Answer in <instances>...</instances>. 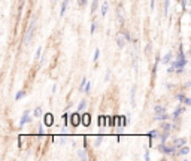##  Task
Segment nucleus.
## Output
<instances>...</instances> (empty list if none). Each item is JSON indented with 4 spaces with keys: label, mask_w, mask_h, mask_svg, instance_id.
Segmentation results:
<instances>
[{
    "label": "nucleus",
    "mask_w": 191,
    "mask_h": 161,
    "mask_svg": "<svg viewBox=\"0 0 191 161\" xmlns=\"http://www.w3.org/2000/svg\"><path fill=\"white\" fill-rule=\"evenodd\" d=\"M123 35H124V37H125V40H127V42H132V36H130L128 32H124Z\"/></svg>",
    "instance_id": "28"
},
{
    "label": "nucleus",
    "mask_w": 191,
    "mask_h": 161,
    "mask_svg": "<svg viewBox=\"0 0 191 161\" xmlns=\"http://www.w3.org/2000/svg\"><path fill=\"white\" fill-rule=\"evenodd\" d=\"M99 55H100V49L97 48V49L94 51V58H93V60H94V63H97V60H99Z\"/></svg>",
    "instance_id": "24"
},
{
    "label": "nucleus",
    "mask_w": 191,
    "mask_h": 161,
    "mask_svg": "<svg viewBox=\"0 0 191 161\" xmlns=\"http://www.w3.org/2000/svg\"><path fill=\"white\" fill-rule=\"evenodd\" d=\"M94 30H96V23L93 21V23H91V28H90V33H91V35L94 33Z\"/></svg>",
    "instance_id": "32"
},
{
    "label": "nucleus",
    "mask_w": 191,
    "mask_h": 161,
    "mask_svg": "<svg viewBox=\"0 0 191 161\" xmlns=\"http://www.w3.org/2000/svg\"><path fill=\"white\" fill-rule=\"evenodd\" d=\"M109 79H111V70H108V72H106V75H105V80L108 82Z\"/></svg>",
    "instance_id": "31"
},
{
    "label": "nucleus",
    "mask_w": 191,
    "mask_h": 161,
    "mask_svg": "<svg viewBox=\"0 0 191 161\" xmlns=\"http://www.w3.org/2000/svg\"><path fill=\"white\" fill-rule=\"evenodd\" d=\"M109 121H111V118L109 116H99V125L100 127H105V125H108L109 124Z\"/></svg>",
    "instance_id": "6"
},
{
    "label": "nucleus",
    "mask_w": 191,
    "mask_h": 161,
    "mask_svg": "<svg viewBox=\"0 0 191 161\" xmlns=\"http://www.w3.org/2000/svg\"><path fill=\"white\" fill-rule=\"evenodd\" d=\"M172 58H173V54H172V52H167L164 57L161 58V61H163V64H166V66H167L169 63H172Z\"/></svg>",
    "instance_id": "7"
},
{
    "label": "nucleus",
    "mask_w": 191,
    "mask_h": 161,
    "mask_svg": "<svg viewBox=\"0 0 191 161\" xmlns=\"http://www.w3.org/2000/svg\"><path fill=\"white\" fill-rule=\"evenodd\" d=\"M117 45L120 46V48H124V45H125V37H124V35L117 36Z\"/></svg>",
    "instance_id": "9"
},
{
    "label": "nucleus",
    "mask_w": 191,
    "mask_h": 161,
    "mask_svg": "<svg viewBox=\"0 0 191 161\" xmlns=\"http://www.w3.org/2000/svg\"><path fill=\"white\" fill-rule=\"evenodd\" d=\"M167 118H169V115H167V112H164V114H160V115H157V119L158 121H167Z\"/></svg>",
    "instance_id": "18"
},
{
    "label": "nucleus",
    "mask_w": 191,
    "mask_h": 161,
    "mask_svg": "<svg viewBox=\"0 0 191 161\" xmlns=\"http://www.w3.org/2000/svg\"><path fill=\"white\" fill-rule=\"evenodd\" d=\"M184 104H191V99H185V102H184Z\"/></svg>",
    "instance_id": "38"
},
{
    "label": "nucleus",
    "mask_w": 191,
    "mask_h": 161,
    "mask_svg": "<svg viewBox=\"0 0 191 161\" xmlns=\"http://www.w3.org/2000/svg\"><path fill=\"white\" fill-rule=\"evenodd\" d=\"M145 160H146V161L149 160V152H148V151L145 152Z\"/></svg>",
    "instance_id": "39"
},
{
    "label": "nucleus",
    "mask_w": 191,
    "mask_h": 161,
    "mask_svg": "<svg viewBox=\"0 0 191 161\" xmlns=\"http://www.w3.org/2000/svg\"><path fill=\"white\" fill-rule=\"evenodd\" d=\"M67 5H69V0H63L61 2V8H60V17H63L64 15V12L67 9Z\"/></svg>",
    "instance_id": "11"
},
{
    "label": "nucleus",
    "mask_w": 191,
    "mask_h": 161,
    "mask_svg": "<svg viewBox=\"0 0 191 161\" xmlns=\"http://www.w3.org/2000/svg\"><path fill=\"white\" fill-rule=\"evenodd\" d=\"M70 124H72V127H78L82 124V115H79V110L78 112H73L70 115Z\"/></svg>",
    "instance_id": "1"
},
{
    "label": "nucleus",
    "mask_w": 191,
    "mask_h": 161,
    "mask_svg": "<svg viewBox=\"0 0 191 161\" xmlns=\"http://www.w3.org/2000/svg\"><path fill=\"white\" fill-rule=\"evenodd\" d=\"M85 85H87V79L84 78V79H82V82H81V87H79V90H81V91H84V90H85Z\"/></svg>",
    "instance_id": "27"
},
{
    "label": "nucleus",
    "mask_w": 191,
    "mask_h": 161,
    "mask_svg": "<svg viewBox=\"0 0 191 161\" xmlns=\"http://www.w3.org/2000/svg\"><path fill=\"white\" fill-rule=\"evenodd\" d=\"M63 122H64V125H69V124H70V116H69L67 114L63 115Z\"/></svg>",
    "instance_id": "22"
},
{
    "label": "nucleus",
    "mask_w": 191,
    "mask_h": 161,
    "mask_svg": "<svg viewBox=\"0 0 191 161\" xmlns=\"http://www.w3.org/2000/svg\"><path fill=\"white\" fill-rule=\"evenodd\" d=\"M82 124L85 127H88L91 124V116H90V114H84L82 115Z\"/></svg>",
    "instance_id": "10"
},
{
    "label": "nucleus",
    "mask_w": 191,
    "mask_h": 161,
    "mask_svg": "<svg viewBox=\"0 0 191 161\" xmlns=\"http://www.w3.org/2000/svg\"><path fill=\"white\" fill-rule=\"evenodd\" d=\"M151 11H154V0H151Z\"/></svg>",
    "instance_id": "40"
},
{
    "label": "nucleus",
    "mask_w": 191,
    "mask_h": 161,
    "mask_svg": "<svg viewBox=\"0 0 191 161\" xmlns=\"http://www.w3.org/2000/svg\"><path fill=\"white\" fill-rule=\"evenodd\" d=\"M170 128H172V125H170L169 122H166V121H163V124H161V130H163L164 133L170 134Z\"/></svg>",
    "instance_id": "12"
},
{
    "label": "nucleus",
    "mask_w": 191,
    "mask_h": 161,
    "mask_svg": "<svg viewBox=\"0 0 191 161\" xmlns=\"http://www.w3.org/2000/svg\"><path fill=\"white\" fill-rule=\"evenodd\" d=\"M128 124V116H124V127Z\"/></svg>",
    "instance_id": "36"
},
{
    "label": "nucleus",
    "mask_w": 191,
    "mask_h": 161,
    "mask_svg": "<svg viewBox=\"0 0 191 161\" xmlns=\"http://www.w3.org/2000/svg\"><path fill=\"white\" fill-rule=\"evenodd\" d=\"M184 110H185V107H184V106H181V104H179V107H176V109H175V112H173V115H172V118H173V121H175V122L179 119V116L184 114Z\"/></svg>",
    "instance_id": "4"
},
{
    "label": "nucleus",
    "mask_w": 191,
    "mask_h": 161,
    "mask_svg": "<svg viewBox=\"0 0 191 161\" xmlns=\"http://www.w3.org/2000/svg\"><path fill=\"white\" fill-rule=\"evenodd\" d=\"M190 55H191V48H190Z\"/></svg>",
    "instance_id": "41"
},
{
    "label": "nucleus",
    "mask_w": 191,
    "mask_h": 161,
    "mask_svg": "<svg viewBox=\"0 0 191 161\" xmlns=\"http://www.w3.org/2000/svg\"><path fill=\"white\" fill-rule=\"evenodd\" d=\"M188 152H190L188 146H187V145H184V146H181L179 149H178V155H187Z\"/></svg>",
    "instance_id": "14"
},
{
    "label": "nucleus",
    "mask_w": 191,
    "mask_h": 161,
    "mask_svg": "<svg viewBox=\"0 0 191 161\" xmlns=\"http://www.w3.org/2000/svg\"><path fill=\"white\" fill-rule=\"evenodd\" d=\"M154 112H155V115H160V114H164V112H166V109H164L163 106L157 104V106H154Z\"/></svg>",
    "instance_id": "15"
},
{
    "label": "nucleus",
    "mask_w": 191,
    "mask_h": 161,
    "mask_svg": "<svg viewBox=\"0 0 191 161\" xmlns=\"http://www.w3.org/2000/svg\"><path fill=\"white\" fill-rule=\"evenodd\" d=\"M108 9H109V5H108V2H105V3L101 5V15H103V17L108 13Z\"/></svg>",
    "instance_id": "17"
},
{
    "label": "nucleus",
    "mask_w": 191,
    "mask_h": 161,
    "mask_svg": "<svg viewBox=\"0 0 191 161\" xmlns=\"http://www.w3.org/2000/svg\"><path fill=\"white\" fill-rule=\"evenodd\" d=\"M145 51H146V54H149V52H151V43H149V45L146 46V49H145Z\"/></svg>",
    "instance_id": "37"
},
{
    "label": "nucleus",
    "mask_w": 191,
    "mask_h": 161,
    "mask_svg": "<svg viewBox=\"0 0 191 161\" xmlns=\"http://www.w3.org/2000/svg\"><path fill=\"white\" fill-rule=\"evenodd\" d=\"M85 106H87V102H85V100H81V102H79V106H78V110L82 112V110L85 109Z\"/></svg>",
    "instance_id": "20"
},
{
    "label": "nucleus",
    "mask_w": 191,
    "mask_h": 161,
    "mask_svg": "<svg viewBox=\"0 0 191 161\" xmlns=\"http://www.w3.org/2000/svg\"><path fill=\"white\" fill-rule=\"evenodd\" d=\"M154 137H158V131H155V130L149 131V145H151V146H152V140H154Z\"/></svg>",
    "instance_id": "16"
},
{
    "label": "nucleus",
    "mask_w": 191,
    "mask_h": 161,
    "mask_svg": "<svg viewBox=\"0 0 191 161\" xmlns=\"http://www.w3.org/2000/svg\"><path fill=\"white\" fill-rule=\"evenodd\" d=\"M24 95H25V91H24V90H20V91L17 92V95H15V100H17V102H18V100H21Z\"/></svg>",
    "instance_id": "19"
},
{
    "label": "nucleus",
    "mask_w": 191,
    "mask_h": 161,
    "mask_svg": "<svg viewBox=\"0 0 191 161\" xmlns=\"http://www.w3.org/2000/svg\"><path fill=\"white\" fill-rule=\"evenodd\" d=\"M97 5H99V0H93V3H91V13H94V11L97 9Z\"/></svg>",
    "instance_id": "21"
},
{
    "label": "nucleus",
    "mask_w": 191,
    "mask_h": 161,
    "mask_svg": "<svg viewBox=\"0 0 191 161\" xmlns=\"http://www.w3.org/2000/svg\"><path fill=\"white\" fill-rule=\"evenodd\" d=\"M169 6H170V0H164V15L167 17V12H169Z\"/></svg>",
    "instance_id": "23"
},
{
    "label": "nucleus",
    "mask_w": 191,
    "mask_h": 161,
    "mask_svg": "<svg viewBox=\"0 0 191 161\" xmlns=\"http://www.w3.org/2000/svg\"><path fill=\"white\" fill-rule=\"evenodd\" d=\"M78 5L79 6H85V5H87V0H78Z\"/></svg>",
    "instance_id": "34"
},
{
    "label": "nucleus",
    "mask_w": 191,
    "mask_h": 161,
    "mask_svg": "<svg viewBox=\"0 0 191 161\" xmlns=\"http://www.w3.org/2000/svg\"><path fill=\"white\" fill-rule=\"evenodd\" d=\"M135 97H136V85H133V87H132V95H130V99H132V107H135L136 106Z\"/></svg>",
    "instance_id": "13"
},
{
    "label": "nucleus",
    "mask_w": 191,
    "mask_h": 161,
    "mask_svg": "<svg viewBox=\"0 0 191 161\" xmlns=\"http://www.w3.org/2000/svg\"><path fill=\"white\" fill-rule=\"evenodd\" d=\"M34 116H42V109H40V107H36V109H34Z\"/></svg>",
    "instance_id": "29"
},
{
    "label": "nucleus",
    "mask_w": 191,
    "mask_h": 161,
    "mask_svg": "<svg viewBox=\"0 0 191 161\" xmlns=\"http://www.w3.org/2000/svg\"><path fill=\"white\" fill-rule=\"evenodd\" d=\"M33 33H34V23H32L30 24V27H29V30H27V33H25L24 43H29V42H30V39L33 37Z\"/></svg>",
    "instance_id": "2"
},
{
    "label": "nucleus",
    "mask_w": 191,
    "mask_h": 161,
    "mask_svg": "<svg viewBox=\"0 0 191 161\" xmlns=\"http://www.w3.org/2000/svg\"><path fill=\"white\" fill-rule=\"evenodd\" d=\"M54 2H57V0H54Z\"/></svg>",
    "instance_id": "42"
},
{
    "label": "nucleus",
    "mask_w": 191,
    "mask_h": 161,
    "mask_svg": "<svg viewBox=\"0 0 191 161\" xmlns=\"http://www.w3.org/2000/svg\"><path fill=\"white\" fill-rule=\"evenodd\" d=\"M173 145H175V146L179 149L181 146L187 145V140H185V139H175V140H173Z\"/></svg>",
    "instance_id": "8"
},
{
    "label": "nucleus",
    "mask_w": 191,
    "mask_h": 161,
    "mask_svg": "<svg viewBox=\"0 0 191 161\" xmlns=\"http://www.w3.org/2000/svg\"><path fill=\"white\" fill-rule=\"evenodd\" d=\"M52 124H54V116H52V114H45V115H44V125L51 127Z\"/></svg>",
    "instance_id": "3"
},
{
    "label": "nucleus",
    "mask_w": 191,
    "mask_h": 161,
    "mask_svg": "<svg viewBox=\"0 0 191 161\" xmlns=\"http://www.w3.org/2000/svg\"><path fill=\"white\" fill-rule=\"evenodd\" d=\"M176 99H178V100H179L181 103H184V102H185V99H187V97H185V95H184V94H176Z\"/></svg>",
    "instance_id": "26"
},
{
    "label": "nucleus",
    "mask_w": 191,
    "mask_h": 161,
    "mask_svg": "<svg viewBox=\"0 0 191 161\" xmlns=\"http://www.w3.org/2000/svg\"><path fill=\"white\" fill-rule=\"evenodd\" d=\"M84 91H85V94H88V92L91 91V84H90V82H87V85H85V90H84Z\"/></svg>",
    "instance_id": "30"
},
{
    "label": "nucleus",
    "mask_w": 191,
    "mask_h": 161,
    "mask_svg": "<svg viewBox=\"0 0 191 161\" xmlns=\"http://www.w3.org/2000/svg\"><path fill=\"white\" fill-rule=\"evenodd\" d=\"M78 157L81 160H87V155H85V151H79L78 152Z\"/></svg>",
    "instance_id": "25"
},
{
    "label": "nucleus",
    "mask_w": 191,
    "mask_h": 161,
    "mask_svg": "<svg viewBox=\"0 0 191 161\" xmlns=\"http://www.w3.org/2000/svg\"><path fill=\"white\" fill-rule=\"evenodd\" d=\"M27 122H32V118H30V115H29V112L25 110L23 118H21V121H20V127H23L24 124H27Z\"/></svg>",
    "instance_id": "5"
},
{
    "label": "nucleus",
    "mask_w": 191,
    "mask_h": 161,
    "mask_svg": "<svg viewBox=\"0 0 191 161\" xmlns=\"http://www.w3.org/2000/svg\"><path fill=\"white\" fill-rule=\"evenodd\" d=\"M40 54H42V48H39V49L36 51V58H40Z\"/></svg>",
    "instance_id": "33"
},
{
    "label": "nucleus",
    "mask_w": 191,
    "mask_h": 161,
    "mask_svg": "<svg viewBox=\"0 0 191 161\" xmlns=\"http://www.w3.org/2000/svg\"><path fill=\"white\" fill-rule=\"evenodd\" d=\"M100 140H101V137L100 136H97V139H96V145H97V146L100 145Z\"/></svg>",
    "instance_id": "35"
}]
</instances>
